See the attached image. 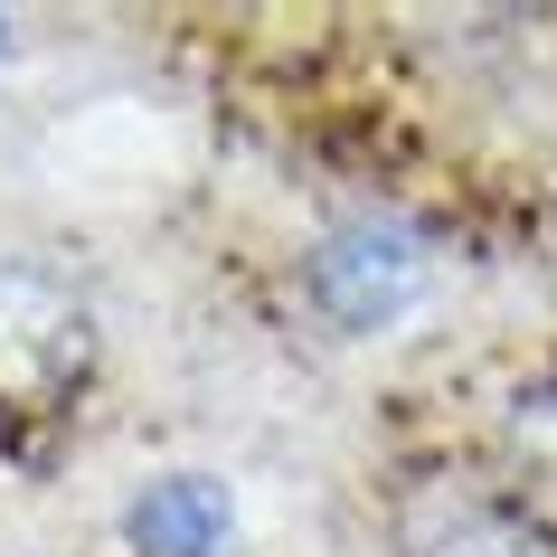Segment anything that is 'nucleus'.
<instances>
[{
  "mask_svg": "<svg viewBox=\"0 0 557 557\" xmlns=\"http://www.w3.org/2000/svg\"><path fill=\"white\" fill-rule=\"evenodd\" d=\"M86 359H95V322H86V302H76V284L48 274V264L0 256V397L38 407Z\"/></svg>",
  "mask_w": 557,
  "mask_h": 557,
  "instance_id": "nucleus-1",
  "label": "nucleus"
},
{
  "mask_svg": "<svg viewBox=\"0 0 557 557\" xmlns=\"http://www.w3.org/2000/svg\"><path fill=\"white\" fill-rule=\"evenodd\" d=\"M397 548L407 557H548V529L520 492L482 472H425L397 500Z\"/></svg>",
  "mask_w": 557,
  "mask_h": 557,
  "instance_id": "nucleus-2",
  "label": "nucleus"
},
{
  "mask_svg": "<svg viewBox=\"0 0 557 557\" xmlns=\"http://www.w3.org/2000/svg\"><path fill=\"white\" fill-rule=\"evenodd\" d=\"M312 302H322V322H341V331H387L397 312L425 302V236L387 227V218L341 227L322 256H312Z\"/></svg>",
  "mask_w": 557,
  "mask_h": 557,
  "instance_id": "nucleus-3",
  "label": "nucleus"
},
{
  "mask_svg": "<svg viewBox=\"0 0 557 557\" xmlns=\"http://www.w3.org/2000/svg\"><path fill=\"white\" fill-rule=\"evenodd\" d=\"M246 520H236V492L218 472H161L143 500H133V548L143 557H236Z\"/></svg>",
  "mask_w": 557,
  "mask_h": 557,
  "instance_id": "nucleus-4",
  "label": "nucleus"
},
{
  "mask_svg": "<svg viewBox=\"0 0 557 557\" xmlns=\"http://www.w3.org/2000/svg\"><path fill=\"white\" fill-rule=\"evenodd\" d=\"M510 435H520L529 454H548V463H557V369H548L539 387H520V407H510Z\"/></svg>",
  "mask_w": 557,
  "mask_h": 557,
  "instance_id": "nucleus-5",
  "label": "nucleus"
},
{
  "mask_svg": "<svg viewBox=\"0 0 557 557\" xmlns=\"http://www.w3.org/2000/svg\"><path fill=\"white\" fill-rule=\"evenodd\" d=\"M0 38H10V20H0Z\"/></svg>",
  "mask_w": 557,
  "mask_h": 557,
  "instance_id": "nucleus-6",
  "label": "nucleus"
}]
</instances>
